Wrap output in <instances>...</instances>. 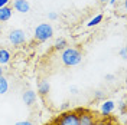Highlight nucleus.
Wrapping results in <instances>:
<instances>
[{
	"mask_svg": "<svg viewBox=\"0 0 127 125\" xmlns=\"http://www.w3.org/2000/svg\"><path fill=\"white\" fill-rule=\"evenodd\" d=\"M77 112L79 115V125H94L95 124L94 115L91 112H87V111H82V112L77 111Z\"/></svg>",
	"mask_w": 127,
	"mask_h": 125,
	"instance_id": "obj_8",
	"label": "nucleus"
},
{
	"mask_svg": "<svg viewBox=\"0 0 127 125\" xmlns=\"http://www.w3.org/2000/svg\"><path fill=\"white\" fill-rule=\"evenodd\" d=\"M9 1H10V0H0V9L3 7V6H7Z\"/></svg>",
	"mask_w": 127,
	"mask_h": 125,
	"instance_id": "obj_23",
	"label": "nucleus"
},
{
	"mask_svg": "<svg viewBox=\"0 0 127 125\" xmlns=\"http://www.w3.org/2000/svg\"><path fill=\"white\" fill-rule=\"evenodd\" d=\"M94 125H107V124H104V122H97V124H94Z\"/></svg>",
	"mask_w": 127,
	"mask_h": 125,
	"instance_id": "obj_26",
	"label": "nucleus"
},
{
	"mask_svg": "<svg viewBox=\"0 0 127 125\" xmlns=\"http://www.w3.org/2000/svg\"><path fill=\"white\" fill-rule=\"evenodd\" d=\"M114 109H116V102L113 101V99H105L101 104V106H100V112H101L103 117H107V115L113 114Z\"/></svg>",
	"mask_w": 127,
	"mask_h": 125,
	"instance_id": "obj_7",
	"label": "nucleus"
},
{
	"mask_svg": "<svg viewBox=\"0 0 127 125\" xmlns=\"http://www.w3.org/2000/svg\"><path fill=\"white\" fill-rule=\"evenodd\" d=\"M104 98H105V92H104V91H101V89L94 91V99L95 101H103Z\"/></svg>",
	"mask_w": 127,
	"mask_h": 125,
	"instance_id": "obj_15",
	"label": "nucleus"
},
{
	"mask_svg": "<svg viewBox=\"0 0 127 125\" xmlns=\"http://www.w3.org/2000/svg\"><path fill=\"white\" fill-rule=\"evenodd\" d=\"M66 46H68V42H66V39H65V38H59V39H56L55 45H54L55 50H64Z\"/></svg>",
	"mask_w": 127,
	"mask_h": 125,
	"instance_id": "obj_14",
	"label": "nucleus"
},
{
	"mask_svg": "<svg viewBox=\"0 0 127 125\" xmlns=\"http://www.w3.org/2000/svg\"><path fill=\"white\" fill-rule=\"evenodd\" d=\"M12 16H13V7L9 6V4L7 6H3V7L0 9V23L10 20Z\"/></svg>",
	"mask_w": 127,
	"mask_h": 125,
	"instance_id": "obj_9",
	"label": "nucleus"
},
{
	"mask_svg": "<svg viewBox=\"0 0 127 125\" xmlns=\"http://www.w3.org/2000/svg\"><path fill=\"white\" fill-rule=\"evenodd\" d=\"M48 19H49V20H56V19H58V13H56V12H49V13H48Z\"/></svg>",
	"mask_w": 127,
	"mask_h": 125,
	"instance_id": "obj_17",
	"label": "nucleus"
},
{
	"mask_svg": "<svg viewBox=\"0 0 127 125\" xmlns=\"http://www.w3.org/2000/svg\"><path fill=\"white\" fill-rule=\"evenodd\" d=\"M55 125H79V115L77 111H64L55 119Z\"/></svg>",
	"mask_w": 127,
	"mask_h": 125,
	"instance_id": "obj_3",
	"label": "nucleus"
},
{
	"mask_svg": "<svg viewBox=\"0 0 127 125\" xmlns=\"http://www.w3.org/2000/svg\"><path fill=\"white\" fill-rule=\"evenodd\" d=\"M100 3H108V0H98Z\"/></svg>",
	"mask_w": 127,
	"mask_h": 125,
	"instance_id": "obj_25",
	"label": "nucleus"
},
{
	"mask_svg": "<svg viewBox=\"0 0 127 125\" xmlns=\"http://www.w3.org/2000/svg\"><path fill=\"white\" fill-rule=\"evenodd\" d=\"M0 33H1V23H0Z\"/></svg>",
	"mask_w": 127,
	"mask_h": 125,
	"instance_id": "obj_27",
	"label": "nucleus"
},
{
	"mask_svg": "<svg viewBox=\"0 0 127 125\" xmlns=\"http://www.w3.org/2000/svg\"><path fill=\"white\" fill-rule=\"evenodd\" d=\"M7 91H9V81L3 75V76H0V95L7 94Z\"/></svg>",
	"mask_w": 127,
	"mask_h": 125,
	"instance_id": "obj_13",
	"label": "nucleus"
},
{
	"mask_svg": "<svg viewBox=\"0 0 127 125\" xmlns=\"http://www.w3.org/2000/svg\"><path fill=\"white\" fill-rule=\"evenodd\" d=\"M69 106H71V105H69L68 102H64L62 105L59 106V109H61V111H68V109H69Z\"/></svg>",
	"mask_w": 127,
	"mask_h": 125,
	"instance_id": "obj_20",
	"label": "nucleus"
},
{
	"mask_svg": "<svg viewBox=\"0 0 127 125\" xmlns=\"http://www.w3.org/2000/svg\"><path fill=\"white\" fill-rule=\"evenodd\" d=\"M119 108H120V112H121V115H126V101H124V99L120 102Z\"/></svg>",
	"mask_w": 127,
	"mask_h": 125,
	"instance_id": "obj_16",
	"label": "nucleus"
},
{
	"mask_svg": "<svg viewBox=\"0 0 127 125\" xmlns=\"http://www.w3.org/2000/svg\"><path fill=\"white\" fill-rule=\"evenodd\" d=\"M120 58H121L123 61L127 58V50H126V47H121V49H120Z\"/></svg>",
	"mask_w": 127,
	"mask_h": 125,
	"instance_id": "obj_18",
	"label": "nucleus"
},
{
	"mask_svg": "<svg viewBox=\"0 0 127 125\" xmlns=\"http://www.w3.org/2000/svg\"><path fill=\"white\" fill-rule=\"evenodd\" d=\"M49 91H51V83H49V81L46 79H42L39 83H38V94L40 96H46L49 94Z\"/></svg>",
	"mask_w": 127,
	"mask_h": 125,
	"instance_id": "obj_10",
	"label": "nucleus"
},
{
	"mask_svg": "<svg viewBox=\"0 0 127 125\" xmlns=\"http://www.w3.org/2000/svg\"><path fill=\"white\" fill-rule=\"evenodd\" d=\"M82 61V53H81V50H78L77 47H65L64 50H61V62L65 65V66H68V68H71V66H77L79 65Z\"/></svg>",
	"mask_w": 127,
	"mask_h": 125,
	"instance_id": "obj_1",
	"label": "nucleus"
},
{
	"mask_svg": "<svg viewBox=\"0 0 127 125\" xmlns=\"http://www.w3.org/2000/svg\"><path fill=\"white\" fill-rule=\"evenodd\" d=\"M103 19H104L103 13H98V15H95L94 17H91V19L88 20L87 26H88V27H94V26H97V24L101 23V22H103Z\"/></svg>",
	"mask_w": 127,
	"mask_h": 125,
	"instance_id": "obj_12",
	"label": "nucleus"
},
{
	"mask_svg": "<svg viewBox=\"0 0 127 125\" xmlns=\"http://www.w3.org/2000/svg\"><path fill=\"white\" fill-rule=\"evenodd\" d=\"M0 76H3V66L0 65Z\"/></svg>",
	"mask_w": 127,
	"mask_h": 125,
	"instance_id": "obj_24",
	"label": "nucleus"
},
{
	"mask_svg": "<svg viewBox=\"0 0 127 125\" xmlns=\"http://www.w3.org/2000/svg\"><path fill=\"white\" fill-rule=\"evenodd\" d=\"M69 92H71L72 95H78V88H77V86H71V88H69Z\"/></svg>",
	"mask_w": 127,
	"mask_h": 125,
	"instance_id": "obj_21",
	"label": "nucleus"
},
{
	"mask_svg": "<svg viewBox=\"0 0 127 125\" xmlns=\"http://www.w3.org/2000/svg\"><path fill=\"white\" fill-rule=\"evenodd\" d=\"M33 38L38 42H46L54 38V27L51 23H39L33 30Z\"/></svg>",
	"mask_w": 127,
	"mask_h": 125,
	"instance_id": "obj_2",
	"label": "nucleus"
},
{
	"mask_svg": "<svg viewBox=\"0 0 127 125\" xmlns=\"http://www.w3.org/2000/svg\"><path fill=\"white\" fill-rule=\"evenodd\" d=\"M114 78H116V76H114L113 73H107V75H105V81H108V82L114 81Z\"/></svg>",
	"mask_w": 127,
	"mask_h": 125,
	"instance_id": "obj_22",
	"label": "nucleus"
},
{
	"mask_svg": "<svg viewBox=\"0 0 127 125\" xmlns=\"http://www.w3.org/2000/svg\"><path fill=\"white\" fill-rule=\"evenodd\" d=\"M22 99H23L25 105L26 106H33L35 104H36V99H38V95L35 91H32V89H26L22 95Z\"/></svg>",
	"mask_w": 127,
	"mask_h": 125,
	"instance_id": "obj_6",
	"label": "nucleus"
},
{
	"mask_svg": "<svg viewBox=\"0 0 127 125\" xmlns=\"http://www.w3.org/2000/svg\"><path fill=\"white\" fill-rule=\"evenodd\" d=\"M15 125H33L32 121H28V119H25V121H19V122H16Z\"/></svg>",
	"mask_w": 127,
	"mask_h": 125,
	"instance_id": "obj_19",
	"label": "nucleus"
},
{
	"mask_svg": "<svg viewBox=\"0 0 127 125\" xmlns=\"http://www.w3.org/2000/svg\"><path fill=\"white\" fill-rule=\"evenodd\" d=\"M12 61V53H10V50L7 49H0V65L1 66H6L9 65Z\"/></svg>",
	"mask_w": 127,
	"mask_h": 125,
	"instance_id": "obj_11",
	"label": "nucleus"
},
{
	"mask_svg": "<svg viewBox=\"0 0 127 125\" xmlns=\"http://www.w3.org/2000/svg\"><path fill=\"white\" fill-rule=\"evenodd\" d=\"M9 42L13 46H22L23 43H26V33L22 29H13L9 33Z\"/></svg>",
	"mask_w": 127,
	"mask_h": 125,
	"instance_id": "obj_4",
	"label": "nucleus"
},
{
	"mask_svg": "<svg viewBox=\"0 0 127 125\" xmlns=\"http://www.w3.org/2000/svg\"><path fill=\"white\" fill-rule=\"evenodd\" d=\"M13 10L22 13V15H26L29 10H31V3L28 0H13Z\"/></svg>",
	"mask_w": 127,
	"mask_h": 125,
	"instance_id": "obj_5",
	"label": "nucleus"
}]
</instances>
